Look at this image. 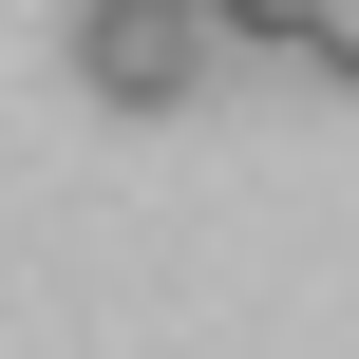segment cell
<instances>
[{
  "label": "cell",
  "instance_id": "6da1fadb",
  "mask_svg": "<svg viewBox=\"0 0 359 359\" xmlns=\"http://www.w3.org/2000/svg\"><path fill=\"white\" fill-rule=\"evenodd\" d=\"M208 57H227V38H208L189 0H76V76H95L114 114H189Z\"/></svg>",
  "mask_w": 359,
  "mask_h": 359
},
{
  "label": "cell",
  "instance_id": "7a4b0ae2",
  "mask_svg": "<svg viewBox=\"0 0 359 359\" xmlns=\"http://www.w3.org/2000/svg\"><path fill=\"white\" fill-rule=\"evenodd\" d=\"M189 19H208L227 57H303V38H322V0H189Z\"/></svg>",
  "mask_w": 359,
  "mask_h": 359
},
{
  "label": "cell",
  "instance_id": "3957f363",
  "mask_svg": "<svg viewBox=\"0 0 359 359\" xmlns=\"http://www.w3.org/2000/svg\"><path fill=\"white\" fill-rule=\"evenodd\" d=\"M303 57H322V76H359V0H322V38H303Z\"/></svg>",
  "mask_w": 359,
  "mask_h": 359
}]
</instances>
